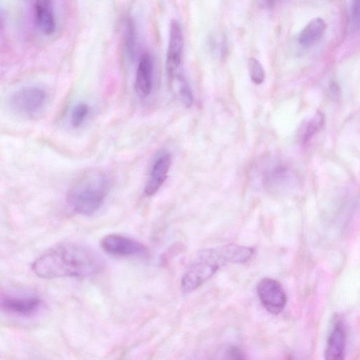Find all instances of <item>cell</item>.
<instances>
[{
	"label": "cell",
	"instance_id": "obj_4",
	"mask_svg": "<svg viewBox=\"0 0 360 360\" xmlns=\"http://www.w3.org/2000/svg\"><path fill=\"white\" fill-rule=\"evenodd\" d=\"M257 292L261 303L269 312L276 315L284 309L287 296L278 281L271 278L261 279L257 285Z\"/></svg>",
	"mask_w": 360,
	"mask_h": 360
},
{
	"label": "cell",
	"instance_id": "obj_13",
	"mask_svg": "<svg viewBox=\"0 0 360 360\" xmlns=\"http://www.w3.org/2000/svg\"><path fill=\"white\" fill-rule=\"evenodd\" d=\"M224 264L241 263L248 261L253 255L254 249L236 244H228L217 248Z\"/></svg>",
	"mask_w": 360,
	"mask_h": 360
},
{
	"label": "cell",
	"instance_id": "obj_12",
	"mask_svg": "<svg viewBox=\"0 0 360 360\" xmlns=\"http://www.w3.org/2000/svg\"><path fill=\"white\" fill-rule=\"evenodd\" d=\"M35 10L37 22L41 30L45 34H52L56 28L52 0H37Z\"/></svg>",
	"mask_w": 360,
	"mask_h": 360
},
{
	"label": "cell",
	"instance_id": "obj_7",
	"mask_svg": "<svg viewBox=\"0 0 360 360\" xmlns=\"http://www.w3.org/2000/svg\"><path fill=\"white\" fill-rule=\"evenodd\" d=\"M101 247L107 253L117 257H139L146 253L143 244L118 234L105 236L101 240Z\"/></svg>",
	"mask_w": 360,
	"mask_h": 360
},
{
	"label": "cell",
	"instance_id": "obj_9",
	"mask_svg": "<svg viewBox=\"0 0 360 360\" xmlns=\"http://www.w3.org/2000/svg\"><path fill=\"white\" fill-rule=\"evenodd\" d=\"M153 71V60L151 56L148 53H143L139 61L135 80L136 90L141 97H147L152 91Z\"/></svg>",
	"mask_w": 360,
	"mask_h": 360
},
{
	"label": "cell",
	"instance_id": "obj_21",
	"mask_svg": "<svg viewBox=\"0 0 360 360\" xmlns=\"http://www.w3.org/2000/svg\"><path fill=\"white\" fill-rule=\"evenodd\" d=\"M352 28L354 31L358 30L359 24V0H353L351 11Z\"/></svg>",
	"mask_w": 360,
	"mask_h": 360
},
{
	"label": "cell",
	"instance_id": "obj_10",
	"mask_svg": "<svg viewBox=\"0 0 360 360\" xmlns=\"http://www.w3.org/2000/svg\"><path fill=\"white\" fill-rule=\"evenodd\" d=\"M171 162V155L169 153L162 154L155 160L145 186L147 195H154L160 188L167 177Z\"/></svg>",
	"mask_w": 360,
	"mask_h": 360
},
{
	"label": "cell",
	"instance_id": "obj_8",
	"mask_svg": "<svg viewBox=\"0 0 360 360\" xmlns=\"http://www.w3.org/2000/svg\"><path fill=\"white\" fill-rule=\"evenodd\" d=\"M347 333L343 323L337 319L326 342L324 356L328 360H341L345 358Z\"/></svg>",
	"mask_w": 360,
	"mask_h": 360
},
{
	"label": "cell",
	"instance_id": "obj_3",
	"mask_svg": "<svg viewBox=\"0 0 360 360\" xmlns=\"http://www.w3.org/2000/svg\"><path fill=\"white\" fill-rule=\"evenodd\" d=\"M212 248L199 252L196 259L184 274L181 281L182 292H191L212 277L221 266Z\"/></svg>",
	"mask_w": 360,
	"mask_h": 360
},
{
	"label": "cell",
	"instance_id": "obj_18",
	"mask_svg": "<svg viewBox=\"0 0 360 360\" xmlns=\"http://www.w3.org/2000/svg\"><path fill=\"white\" fill-rule=\"evenodd\" d=\"M248 70L251 80L256 84H262L265 78V73L260 62L255 58L248 60Z\"/></svg>",
	"mask_w": 360,
	"mask_h": 360
},
{
	"label": "cell",
	"instance_id": "obj_17",
	"mask_svg": "<svg viewBox=\"0 0 360 360\" xmlns=\"http://www.w3.org/2000/svg\"><path fill=\"white\" fill-rule=\"evenodd\" d=\"M324 115L321 112H317L309 122L301 128L300 139L302 143H307L323 126Z\"/></svg>",
	"mask_w": 360,
	"mask_h": 360
},
{
	"label": "cell",
	"instance_id": "obj_15",
	"mask_svg": "<svg viewBox=\"0 0 360 360\" xmlns=\"http://www.w3.org/2000/svg\"><path fill=\"white\" fill-rule=\"evenodd\" d=\"M290 169L283 164H276L264 172V182L269 186H284L290 183L293 176Z\"/></svg>",
	"mask_w": 360,
	"mask_h": 360
},
{
	"label": "cell",
	"instance_id": "obj_1",
	"mask_svg": "<svg viewBox=\"0 0 360 360\" xmlns=\"http://www.w3.org/2000/svg\"><path fill=\"white\" fill-rule=\"evenodd\" d=\"M32 270L39 277L86 278L98 274L103 267L102 257L94 250L77 243H63L37 259Z\"/></svg>",
	"mask_w": 360,
	"mask_h": 360
},
{
	"label": "cell",
	"instance_id": "obj_14",
	"mask_svg": "<svg viewBox=\"0 0 360 360\" xmlns=\"http://www.w3.org/2000/svg\"><path fill=\"white\" fill-rule=\"evenodd\" d=\"M326 27V22L322 18H314L300 32L299 43L304 47L313 46L323 37Z\"/></svg>",
	"mask_w": 360,
	"mask_h": 360
},
{
	"label": "cell",
	"instance_id": "obj_6",
	"mask_svg": "<svg viewBox=\"0 0 360 360\" xmlns=\"http://www.w3.org/2000/svg\"><path fill=\"white\" fill-rule=\"evenodd\" d=\"M46 92L37 86H28L17 91L11 97V108L18 112L32 115L44 104Z\"/></svg>",
	"mask_w": 360,
	"mask_h": 360
},
{
	"label": "cell",
	"instance_id": "obj_23",
	"mask_svg": "<svg viewBox=\"0 0 360 360\" xmlns=\"http://www.w3.org/2000/svg\"><path fill=\"white\" fill-rule=\"evenodd\" d=\"M329 94L330 97L337 99L340 94L338 84L334 82H331L329 86Z\"/></svg>",
	"mask_w": 360,
	"mask_h": 360
},
{
	"label": "cell",
	"instance_id": "obj_5",
	"mask_svg": "<svg viewBox=\"0 0 360 360\" xmlns=\"http://www.w3.org/2000/svg\"><path fill=\"white\" fill-rule=\"evenodd\" d=\"M184 48V37L181 25L173 20L170 24L169 38L166 57V69L170 82L179 75Z\"/></svg>",
	"mask_w": 360,
	"mask_h": 360
},
{
	"label": "cell",
	"instance_id": "obj_16",
	"mask_svg": "<svg viewBox=\"0 0 360 360\" xmlns=\"http://www.w3.org/2000/svg\"><path fill=\"white\" fill-rule=\"evenodd\" d=\"M123 34L124 51L126 57L131 59L135 52L136 34L134 22L130 18L124 21Z\"/></svg>",
	"mask_w": 360,
	"mask_h": 360
},
{
	"label": "cell",
	"instance_id": "obj_22",
	"mask_svg": "<svg viewBox=\"0 0 360 360\" xmlns=\"http://www.w3.org/2000/svg\"><path fill=\"white\" fill-rule=\"evenodd\" d=\"M226 355L229 359H245L242 351L236 347H231L227 349Z\"/></svg>",
	"mask_w": 360,
	"mask_h": 360
},
{
	"label": "cell",
	"instance_id": "obj_2",
	"mask_svg": "<svg viewBox=\"0 0 360 360\" xmlns=\"http://www.w3.org/2000/svg\"><path fill=\"white\" fill-rule=\"evenodd\" d=\"M110 188L108 176L98 170L82 175L70 188L68 200L74 212L84 215L96 212L103 203Z\"/></svg>",
	"mask_w": 360,
	"mask_h": 360
},
{
	"label": "cell",
	"instance_id": "obj_11",
	"mask_svg": "<svg viewBox=\"0 0 360 360\" xmlns=\"http://www.w3.org/2000/svg\"><path fill=\"white\" fill-rule=\"evenodd\" d=\"M40 305L39 299L30 297H4L0 299V307L4 310L20 316L34 314Z\"/></svg>",
	"mask_w": 360,
	"mask_h": 360
},
{
	"label": "cell",
	"instance_id": "obj_24",
	"mask_svg": "<svg viewBox=\"0 0 360 360\" xmlns=\"http://www.w3.org/2000/svg\"><path fill=\"white\" fill-rule=\"evenodd\" d=\"M277 0H267L269 5L274 4Z\"/></svg>",
	"mask_w": 360,
	"mask_h": 360
},
{
	"label": "cell",
	"instance_id": "obj_19",
	"mask_svg": "<svg viewBox=\"0 0 360 360\" xmlns=\"http://www.w3.org/2000/svg\"><path fill=\"white\" fill-rule=\"evenodd\" d=\"M176 77L179 83V91L181 99L184 105L189 108L192 105L193 102L191 89L186 79L181 74H179Z\"/></svg>",
	"mask_w": 360,
	"mask_h": 360
},
{
	"label": "cell",
	"instance_id": "obj_20",
	"mask_svg": "<svg viewBox=\"0 0 360 360\" xmlns=\"http://www.w3.org/2000/svg\"><path fill=\"white\" fill-rule=\"evenodd\" d=\"M89 112V105L85 103H79L75 105L71 114L72 125L75 127H79L87 117Z\"/></svg>",
	"mask_w": 360,
	"mask_h": 360
}]
</instances>
